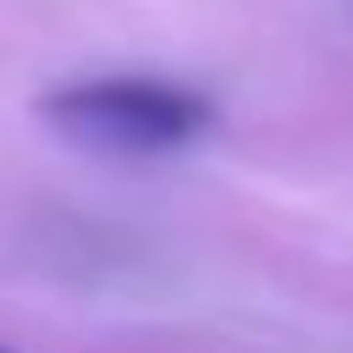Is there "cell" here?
I'll return each mask as SVG.
<instances>
[{
  "instance_id": "2",
  "label": "cell",
  "mask_w": 353,
  "mask_h": 353,
  "mask_svg": "<svg viewBox=\"0 0 353 353\" xmlns=\"http://www.w3.org/2000/svg\"><path fill=\"white\" fill-rule=\"evenodd\" d=\"M0 353H17V347H6V342H0Z\"/></svg>"
},
{
  "instance_id": "1",
  "label": "cell",
  "mask_w": 353,
  "mask_h": 353,
  "mask_svg": "<svg viewBox=\"0 0 353 353\" xmlns=\"http://www.w3.org/2000/svg\"><path fill=\"white\" fill-rule=\"evenodd\" d=\"M39 116L77 149L94 154H171L210 132L215 110L199 88L160 83V77H83L61 83L39 99Z\"/></svg>"
}]
</instances>
